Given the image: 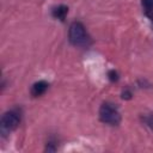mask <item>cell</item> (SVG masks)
<instances>
[{"label":"cell","instance_id":"cell-7","mask_svg":"<svg viewBox=\"0 0 153 153\" xmlns=\"http://www.w3.org/2000/svg\"><path fill=\"white\" fill-rule=\"evenodd\" d=\"M143 123L149 127L152 130H153V115H148V116H143Z\"/></svg>","mask_w":153,"mask_h":153},{"label":"cell","instance_id":"cell-6","mask_svg":"<svg viewBox=\"0 0 153 153\" xmlns=\"http://www.w3.org/2000/svg\"><path fill=\"white\" fill-rule=\"evenodd\" d=\"M142 7L145 13H153V0H142Z\"/></svg>","mask_w":153,"mask_h":153},{"label":"cell","instance_id":"cell-2","mask_svg":"<svg viewBox=\"0 0 153 153\" xmlns=\"http://www.w3.org/2000/svg\"><path fill=\"white\" fill-rule=\"evenodd\" d=\"M99 118L103 123L110 124V126H117L121 122V115L112 103H104L99 108Z\"/></svg>","mask_w":153,"mask_h":153},{"label":"cell","instance_id":"cell-1","mask_svg":"<svg viewBox=\"0 0 153 153\" xmlns=\"http://www.w3.org/2000/svg\"><path fill=\"white\" fill-rule=\"evenodd\" d=\"M69 42L75 47H87L91 42L85 26L80 22H73L68 30Z\"/></svg>","mask_w":153,"mask_h":153},{"label":"cell","instance_id":"cell-5","mask_svg":"<svg viewBox=\"0 0 153 153\" xmlns=\"http://www.w3.org/2000/svg\"><path fill=\"white\" fill-rule=\"evenodd\" d=\"M67 13H68V7L65 6V5H60V6H57L53 10V16L55 18L60 19V20H63L66 18Z\"/></svg>","mask_w":153,"mask_h":153},{"label":"cell","instance_id":"cell-3","mask_svg":"<svg viewBox=\"0 0 153 153\" xmlns=\"http://www.w3.org/2000/svg\"><path fill=\"white\" fill-rule=\"evenodd\" d=\"M20 123V114L18 110H10L5 112L0 121V131L4 136L13 131Z\"/></svg>","mask_w":153,"mask_h":153},{"label":"cell","instance_id":"cell-8","mask_svg":"<svg viewBox=\"0 0 153 153\" xmlns=\"http://www.w3.org/2000/svg\"><path fill=\"white\" fill-rule=\"evenodd\" d=\"M109 79H110L111 81H117L118 74H117L115 71H110V72H109Z\"/></svg>","mask_w":153,"mask_h":153},{"label":"cell","instance_id":"cell-4","mask_svg":"<svg viewBox=\"0 0 153 153\" xmlns=\"http://www.w3.org/2000/svg\"><path fill=\"white\" fill-rule=\"evenodd\" d=\"M48 82L44 81V80H39L37 82H35L31 87V94L33 97H38V96H42L43 93H45V91L48 90Z\"/></svg>","mask_w":153,"mask_h":153}]
</instances>
